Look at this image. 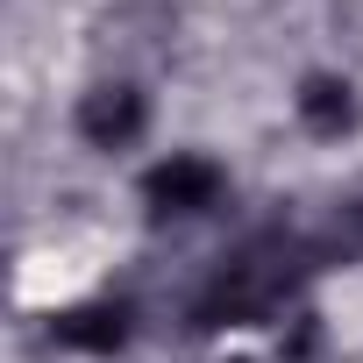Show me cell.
Instances as JSON below:
<instances>
[{"label":"cell","mask_w":363,"mask_h":363,"mask_svg":"<svg viewBox=\"0 0 363 363\" xmlns=\"http://www.w3.org/2000/svg\"><path fill=\"white\" fill-rule=\"evenodd\" d=\"M221 193H228V171H221L214 157H200V150H171L164 164L143 171V207H150V221H200V214L221 207Z\"/></svg>","instance_id":"obj_1"},{"label":"cell","mask_w":363,"mask_h":363,"mask_svg":"<svg viewBox=\"0 0 363 363\" xmlns=\"http://www.w3.org/2000/svg\"><path fill=\"white\" fill-rule=\"evenodd\" d=\"M72 128H79L86 150H107V157L114 150H135L143 128H150V93L135 79H93L79 93V107H72Z\"/></svg>","instance_id":"obj_2"},{"label":"cell","mask_w":363,"mask_h":363,"mask_svg":"<svg viewBox=\"0 0 363 363\" xmlns=\"http://www.w3.org/2000/svg\"><path fill=\"white\" fill-rule=\"evenodd\" d=\"M128 335H135V313L121 299H86V306L50 313V342L57 349H79V356H114Z\"/></svg>","instance_id":"obj_3"},{"label":"cell","mask_w":363,"mask_h":363,"mask_svg":"<svg viewBox=\"0 0 363 363\" xmlns=\"http://www.w3.org/2000/svg\"><path fill=\"white\" fill-rule=\"evenodd\" d=\"M292 114H299V128L306 135H320V143H335V135H349L356 128V86L342 79V72H306L299 79V93H292Z\"/></svg>","instance_id":"obj_4"}]
</instances>
